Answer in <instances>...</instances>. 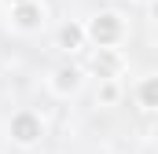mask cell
I'll return each mask as SVG.
<instances>
[{
  "mask_svg": "<svg viewBox=\"0 0 158 154\" xmlns=\"http://www.w3.org/2000/svg\"><path fill=\"white\" fill-rule=\"evenodd\" d=\"M129 33V26H125V15L114 11V7H107V11H96L88 22H85V37L92 48H118L121 40Z\"/></svg>",
  "mask_w": 158,
  "mask_h": 154,
  "instance_id": "6da1fadb",
  "label": "cell"
},
{
  "mask_svg": "<svg viewBox=\"0 0 158 154\" xmlns=\"http://www.w3.org/2000/svg\"><path fill=\"white\" fill-rule=\"evenodd\" d=\"M7 140L15 143V147H37L40 140H44V117L37 110H30V107H22V110H15V114L7 117Z\"/></svg>",
  "mask_w": 158,
  "mask_h": 154,
  "instance_id": "7a4b0ae2",
  "label": "cell"
},
{
  "mask_svg": "<svg viewBox=\"0 0 158 154\" xmlns=\"http://www.w3.org/2000/svg\"><path fill=\"white\" fill-rule=\"evenodd\" d=\"M81 88H85V66H77V63H63L48 74V92L59 99H74Z\"/></svg>",
  "mask_w": 158,
  "mask_h": 154,
  "instance_id": "3957f363",
  "label": "cell"
},
{
  "mask_svg": "<svg viewBox=\"0 0 158 154\" xmlns=\"http://www.w3.org/2000/svg\"><path fill=\"white\" fill-rule=\"evenodd\" d=\"M125 66H129V59L121 55V48H96L92 51V63H88V70L99 81H121Z\"/></svg>",
  "mask_w": 158,
  "mask_h": 154,
  "instance_id": "277c9868",
  "label": "cell"
},
{
  "mask_svg": "<svg viewBox=\"0 0 158 154\" xmlns=\"http://www.w3.org/2000/svg\"><path fill=\"white\" fill-rule=\"evenodd\" d=\"M44 22H48V7L40 0H26L19 7H11V30H19V33H40Z\"/></svg>",
  "mask_w": 158,
  "mask_h": 154,
  "instance_id": "5b68a950",
  "label": "cell"
},
{
  "mask_svg": "<svg viewBox=\"0 0 158 154\" xmlns=\"http://www.w3.org/2000/svg\"><path fill=\"white\" fill-rule=\"evenodd\" d=\"M55 48L66 51V55H77L88 48V37H85V22H63L59 33H55Z\"/></svg>",
  "mask_w": 158,
  "mask_h": 154,
  "instance_id": "8992f818",
  "label": "cell"
},
{
  "mask_svg": "<svg viewBox=\"0 0 158 154\" xmlns=\"http://www.w3.org/2000/svg\"><path fill=\"white\" fill-rule=\"evenodd\" d=\"M136 107L147 110V114H158V74L140 77V84H136Z\"/></svg>",
  "mask_w": 158,
  "mask_h": 154,
  "instance_id": "52a82bcc",
  "label": "cell"
},
{
  "mask_svg": "<svg viewBox=\"0 0 158 154\" xmlns=\"http://www.w3.org/2000/svg\"><path fill=\"white\" fill-rule=\"evenodd\" d=\"M121 103V81H99V88H96V107L99 110H110V107H118Z\"/></svg>",
  "mask_w": 158,
  "mask_h": 154,
  "instance_id": "ba28073f",
  "label": "cell"
},
{
  "mask_svg": "<svg viewBox=\"0 0 158 154\" xmlns=\"http://www.w3.org/2000/svg\"><path fill=\"white\" fill-rule=\"evenodd\" d=\"M147 15H151V22L158 26V0H151V4H147Z\"/></svg>",
  "mask_w": 158,
  "mask_h": 154,
  "instance_id": "9c48e42d",
  "label": "cell"
},
{
  "mask_svg": "<svg viewBox=\"0 0 158 154\" xmlns=\"http://www.w3.org/2000/svg\"><path fill=\"white\" fill-rule=\"evenodd\" d=\"M151 143H155V147H158V121H155V125H151Z\"/></svg>",
  "mask_w": 158,
  "mask_h": 154,
  "instance_id": "30bf717a",
  "label": "cell"
},
{
  "mask_svg": "<svg viewBox=\"0 0 158 154\" xmlns=\"http://www.w3.org/2000/svg\"><path fill=\"white\" fill-rule=\"evenodd\" d=\"M4 4H7V11H11V7H19V4H26V0H4Z\"/></svg>",
  "mask_w": 158,
  "mask_h": 154,
  "instance_id": "8fae6325",
  "label": "cell"
},
{
  "mask_svg": "<svg viewBox=\"0 0 158 154\" xmlns=\"http://www.w3.org/2000/svg\"><path fill=\"white\" fill-rule=\"evenodd\" d=\"M107 4H118V0H107Z\"/></svg>",
  "mask_w": 158,
  "mask_h": 154,
  "instance_id": "7c38bea8",
  "label": "cell"
},
{
  "mask_svg": "<svg viewBox=\"0 0 158 154\" xmlns=\"http://www.w3.org/2000/svg\"><path fill=\"white\" fill-rule=\"evenodd\" d=\"M140 4H151V0H140Z\"/></svg>",
  "mask_w": 158,
  "mask_h": 154,
  "instance_id": "4fadbf2b",
  "label": "cell"
}]
</instances>
